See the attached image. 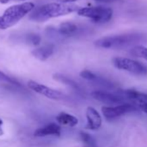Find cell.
I'll return each mask as SVG.
<instances>
[{
  "mask_svg": "<svg viewBox=\"0 0 147 147\" xmlns=\"http://www.w3.org/2000/svg\"><path fill=\"white\" fill-rule=\"evenodd\" d=\"M79 6L74 4L49 3L34 8L30 13L29 19L34 22H44L54 18L62 17L79 10Z\"/></svg>",
  "mask_w": 147,
  "mask_h": 147,
  "instance_id": "1",
  "label": "cell"
},
{
  "mask_svg": "<svg viewBox=\"0 0 147 147\" xmlns=\"http://www.w3.org/2000/svg\"><path fill=\"white\" fill-rule=\"evenodd\" d=\"M147 41L145 35L138 32H130L121 35L105 36L94 42V45L101 49H124L131 46L138 45Z\"/></svg>",
  "mask_w": 147,
  "mask_h": 147,
  "instance_id": "2",
  "label": "cell"
},
{
  "mask_svg": "<svg viewBox=\"0 0 147 147\" xmlns=\"http://www.w3.org/2000/svg\"><path fill=\"white\" fill-rule=\"evenodd\" d=\"M35 8V4L25 2L11 6L0 16V30H6L15 25Z\"/></svg>",
  "mask_w": 147,
  "mask_h": 147,
  "instance_id": "3",
  "label": "cell"
},
{
  "mask_svg": "<svg viewBox=\"0 0 147 147\" xmlns=\"http://www.w3.org/2000/svg\"><path fill=\"white\" fill-rule=\"evenodd\" d=\"M77 13L81 17L89 18L92 22L96 24H104L111 20L113 11L109 7L94 6L79 8Z\"/></svg>",
  "mask_w": 147,
  "mask_h": 147,
  "instance_id": "4",
  "label": "cell"
},
{
  "mask_svg": "<svg viewBox=\"0 0 147 147\" xmlns=\"http://www.w3.org/2000/svg\"><path fill=\"white\" fill-rule=\"evenodd\" d=\"M113 64L118 69L129 72L134 76H147V66L140 61L125 57H115L113 59Z\"/></svg>",
  "mask_w": 147,
  "mask_h": 147,
  "instance_id": "5",
  "label": "cell"
},
{
  "mask_svg": "<svg viewBox=\"0 0 147 147\" xmlns=\"http://www.w3.org/2000/svg\"><path fill=\"white\" fill-rule=\"evenodd\" d=\"M137 107L131 104V103H124V104H119L113 107H103L101 108L102 113L104 117L107 120H112L114 119H117L122 115H125L126 113L135 112L137 111Z\"/></svg>",
  "mask_w": 147,
  "mask_h": 147,
  "instance_id": "6",
  "label": "cell"
},
{
  "mask_svg": "<svg viewBox=\"0 0 147 147\" xmlns=\"http://www.w3.org/2000/svg\"><path fill=\"white\" fill-rule=\"evenodd\" d=\"M91 96L94 100L107 105H119L128 102V100L118 91L116 93H111L103 90H96L91 93Z\"/></svg>",
  "mask_w": 147,
  "mask_h": 147,
  "instance_id": "7",
  "label": "cell"
},
{
  "mask_svg": "<svg viewBox=\"0 0 147 147\" xmlns=\"http://www.w3.org/2000/svg\"><path fill=\"white\" fill-rule=\"evenodd\" d=\"M118 92L130 103L133 104L136 107L147 113V94L140 93L133 89L119 90Z\"/></svg>",
  "mask_w": 147,
  "mask_h": 147,
  "instance_id": "8",
  "label": "cell"
},
{
  "mask_svg": "<svg viewBox=\"0 0 147 147\" xmlns=\"http://www.w3.org/2000/svg\"><path fill=\"white\" fill-rule=\"evenodd\" d=\"M28 87L31 90L35 91L36 93L42 94V95H43L49 99H51V100H61L65 97L64 94H62L61 92L53 89L51 88H49L43 84L35 82V81H29Z\"/></svg>",
  "mask_w": 147,
  "mask_h": 147,
  "instance_id": "9",
  "label": "cell"
},
{
  "mask_svg": "<svg viewBox=\"0 0 147 147\" xmlns=\"http://www.w3.org/2000/svg\"><path fill=\"white\" fill-rule=\"evenodd\" d=\"M84 28L80 27L75 23L72 22H65L60 24L59 28L57 29L59 34L64 37H72V36H77L82 35L85 32Z\"/></svg>",
  "mask_w": 147,
  "mask_h": 147,
  "instance_id": "10",
  "label": "cell"
},
{
  "mask_svg": "<svg viewBox=\"0 0 147 147\" xmlns=\"http://www.w3.org/2000/svg\"><path fill=\"white\" fill-rule=\"evenodd\" d=\"M80 76L84 80H87L88 82H94V83H95L97 85L105 87L107 88H110V89L112 88L113 89V88H116V85L113 82H111V81H109V80H107V79H106V78H104L102 76H97L96 74L93 73L90 70H88V69L82 70L80 73Z\"/></svg>",
  "mask_w": 147,
  "mask_h": 147,
  "instance_id": "11",
  "label": "cell"
},
{
  "mask_svg": "<svg viewBox=\"0 0 147 147\" xmlns=\"http://www.w3.org/2000/svg\"><path fill=\"white\" fill-rule=\"evenodd\" d=\"M87 116V125L86 128L89 130H98L102 125V119L96 109L92 107H88L86 111Z\"/></svg>",
  "mask_w": 147,
  "mask_h": 147,
  "instance_id": "12",
  "label": "cell"
},
{
  "mask_svg": "<svg viewBox=\"0 0 147 147\" xmlns=\"http://www.w3.org/2000/svg\"><path fill=\"white\" fill-rule=\"evenodd\" d=\"M61 131V128L59 125L55 123H51L45 126L36 129L34 132V136L35 137H46V136L53 135V136L60 137Z\"/></svg>",
  "mask_w": 147,
  "mask_h": 147,
  "instance_id": "13",
  "label": "cell"
},
{
  "mask_svg": "<svg viewBox=\"0 0 147 147\" xmlns=\"http://www.w3.org/2000/svg\"><path fill=\"white\" fill-rule=\"evenodd\" d=\"M54 51H55V46L51 43L49 44H46L42 47H40V48H37L36 49H33L31 54L32 55L38 59L39 61H46L47 59H49L53 54H54Z\"/></svg>",
  "mask_w": 147,
  "mask_h": 147,
  "instance_id": "14",
  "label": "cell"
},
{
  "mask_svg": "<svg viewBox=\"0 0 147 147\" xmlns=\"http://www.w3.org/2000/svg\"><path fill=\"white\" fill-rule=\"evenodd\" d=\"M56 121L62 125H67L70 127H74L78 125L79 120L76 117L71 115L69 113L61 112L56 116Z\"/></svg>",
  "mask_w": 147,
  "mask_h": 147,
  "instance_id": "15",
  "label": "cell"
},
{
  "mask_svg": "<svg viewBox=\"0 0 147 147\" xmlns=\"http://www.w3.org/2000/svg\"><path fill=\"white\" fill-rule=\"evenodd\" d=\"M53 79L56 82H59L61 83H63V84L70 87L71 88H73L74 90H76L78 93H82V88L77 82H76L74 80L61 75V74H54Z\"/></svg>",
  "mask_w": 147,
  "mask_h": 147,
  "instance_id": "16",
  "label": "cell"
},
{
  "mask_svg": "<svg viewBox=\"0 0 147 147\" xmlns=\"http://www.w3.org/2000/svg\"><path fill=\"white\" fill-rule=\"evenodd\" d=\"M130 54L136 57H141L147 61V48L142 45H136L131 48Z\"/></svg>",
  "mask_w": 147,
  "mask_h": 147,
  "instance_id": "17",
  "label": "cell"
},
{
  "mask_svg": "<svg viewBox=\"0 0 147 147\" xmlns=\"http://www.w3.org/2000/svg\"><path fill=\"white\" fill-rule=\"evenodd\" d=\"M80 136L84 143V147H98L95 139L89 133L82 131H80Z\"/></svg>",
  "mask_w": 147,
  "mask_h": 147,
  "instance_id": "18",
  "label": "cell"
},
{
  "mask_svg": "<svg viewBox=\"0 0 147 147\" xmlns=\"http://www.w3.org/2000/svg\"><path fill=\"white\" fill-rule=\"evenodd\" d=\"M42 37L38 34H29L26 36V42L33 46H37L40 44Z\"/></svg>",
  "mask_w": 147,
  "mask_h": 147,
  "instance_id": "19",
  "label": "cell"
},
{
  "mask_svg": "<svg viewBox=\"0 0 147 147\" xmlns=\"http://www.w3.org/2000/svg\"><path fill=\"white\" fill-rule=\"evenodd\" d=\"M0 81L5 82L9 83V84H13V85H16V86H20L19 82L16 79H13L12 77L8 76L7 75H5V73H3L1 71H0Z\"/></svg>",
  "mask_w": 147,
  "mask_h": 147,
  "instance_id": "20",
  "label": "cell"
},
{
  "mask_svg": "<svg viewBox=\"0 0 147 147\" xmlns=\"http://www.w3.org/2000/svg\"><path fill=\"white\" fill-rule=\"evenodd\" d=\"M3 125H4V121L2 119H0V136H2L4 134V130H3Z\"/></svg>",
  "mask_w": 147,
  "mask_h": 147,
  "instance_id": "21",
  "label": "cell"
},
{
  "mask_svg": "<svg viewBox=\"0 0 147 147\" xmlns=\"http://www.w3.org/2000/svg\"><path fill=\"white\" fill-rule=\"evenodd\" d=\"M97 2H103V3H113V2H117L119 0H95Z\"/></svg>",
  "mask_w": 147,
  "mask_h": 147,
  "instance_id": "22",
  "label": "cell"
},
{
  "mask_svg": "<svg viewBox=\"0 0 147 147\" xmlns=\"http://www.w3.org/2000/svg\"><path fill=\"white\" fill-rule=\"evenodd\" d=\"M11 1H24V0H0V3L5 5V4H8Z\"/></svg>",
  "mask_w": 147,
  "mask_h": 147,
  "instance_id": "23",
  "label": "cell"
},
{
  "mask_svg": "<svg viewBox=\"0 0 147 147\" xmlns=\"http://www.w3.org/2000/svg\"><path fill=\"white\" fill-rule=\"evenodd\" d=\"M60 1V3H65V4H70V3H73V2H76L77 0H58Z\"/></svg>",
  "mask_w": 147,
  "mask_h": 147,
  "instance_id": "24",
  "label": "cell"
}]
</instances>
